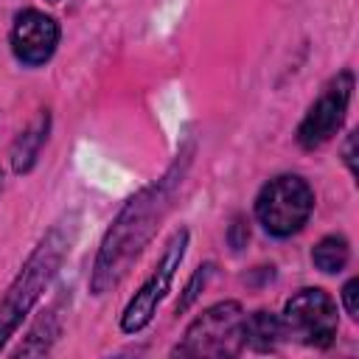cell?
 Returning a JSON list of instances; mask_svg holds the SVG:
<instances>
[{
    "instance_id": "cell-2",
    "label": "cell",
    "mask_w": 359,
    "mask_h": 359,
    "mask_svg": "<svg viewBox=\"0 0 359 359\" xmlns=\"http://www.w3.org/2000/svg\"><path fill=\"white\" fill-rule=\"evenodd\" d=\"M76 230H79V216L76 213L59 219L45 233V238L36 244V250L28 255L25 266L20 269V275L14 278V283L8 286V292L0 300V345L14 334V328L20 325V320L31 311V306L39 300V294L45 292V286L59 272L62 261L70 252V244L76 238Z\"/></svg>"
},
{
    "instance_id": "cell-9",
    "label": "cell",
    "mask_w": 359,
    "mask_h": 359,
    "mask_svg": "<svg viewBox=\"0 0 359 359\" xmlns=\"http://www.w3.org/2000/svg\"><path fill=\"white\" fill-rule=\"evenodd\" d=\"M280 337H283L280 317H275L269 311H255V314L244 317V345H250L255 351H272Z\"/></svg>"
},
{
    "instance_id": "cell-11",
    "label": "cell",
    "mask_w": 359,
    "mask_h": 359,
    "mask_svg": "<svg viewBox=\"0 0 359 359\" xmlns=\"http://www.w3.org/2000/svg\"><path fill=\"white\" fill-rule=\"evenodd\" d=\"M348 258H351V250H348V241L342 236H325L311 250V261L323 272H342Z\"/></svg>"
},
{
    "instance_id": "cell-14",
    "label": "cell",
    "mask_w": 359,
    "mask_h": 359,
    "mask_svg": "<svg viewBox=\"0 0 359 359\" xmlns=\"http://www.w3.org/2000/svg\"><path fill=\"white\" fill-rule=\"evenodd\" d=\"M356 294H359V280L353 278V280H348L345 283V289H342V303H345V311L356 320L359 317V303H356Z\"/></svg>"
},
{
    "instance_id": "cell-6",
    "label": "cell",
    "mask_w": 359,
    "mask_h": 359,
    "mask_svg": "<svg viewBox=\"0 0 359 359\" xmlns=\"http://www.w3.org/2000/svg\"><path fill=\"white\" fill-rule=\"evenodd\" d=\"M185 247H188V230H177L174 238L168 241L165 252L154 264L151 275L143 280V286L135 292V297L123 309L121 328L126 334H135V331H140V328H146L151 323L160 300L165 297V292H168V286H171V280H174V275H177V269H180V264L185 258Z\"/></svg>"
},
{
    "instance_id": "cell-8",
    "label": "cell",
    "mask_w": 359,
    "mask_h": 359,
    "mask_svg": "<svg viewBox=\"0 0 359 359\" xmlns=\"http://www.w3.org/2000/svg\"><path fill=\"white\" fill-rule=\"evenodd\" d=\"M56 45H59V25L53 17L36 8H25L17 14L14 28H11V48L20 62L42 65L53 56Z\"/></svg>"
},
{
    "instance_id": "cell-16",
    "label": "cell",
    "mask_w": 359,
    "mask_h": 359,
    "mask_svg": "<svg viewBox=\"0 0 359 359\" xmlns=\"http://www.w3.org/2000/svg\"><path fill=\"white\" fill-rule=\"evenodd\" d=\"M353 146H356V132L348 135V143H345V163L351 168V174H356V157H353Z\"/></svg>"
},
{
    "instance_id": "cell-3",
    "label": "cell",
    "mask_w": 359,
    "mask_h": 359,
    "mask_svg": "<svg viewBox=\"0 0 359 359\" xmlns=\"http://www.w3.org/2000/svg\"><path fill=\"white\" fill-rule=\"evenodd\" d=\"M244 348V311L236 300H224L202 311L185 331L174 356H236Z\"/></svg>"
},
{
    "instance_id": "cell-15",
    "label": "cell",
    "mask_w": 359,
    "mask_h": 359,
    "mask_svg": "<svg viewBox=\"0 0 359 359\" xmlns=\"http://www.w3.org/2000/svg\"><path fill=\"white\" fill-rule=\"evenodd\" d=\"M247 238H250L247 224H244L241 219H236V222H233V227H230V244H233V250H241Z\"/></svg>"
},
{
    "instance_id": "cell-7",
    "label": "cell",
    "mask_w": 359,
    "mask_h": 359,
    "mask_svg": "<svg viewBox=\"0 0 359 359\" xmlns=\"http://www.w3.org/2000/svg\"><path fill=\"white\" fill-rule=\"evenodd\" d=\"M351 93H353V73L351 70L337 73L323 87L320 98L309 107L306 118L297 126V143L303 149H320L323 143H328L337 135V129L345 121Z\"/></svg>"
},
{
    "instance_id": "cell-12",
    "label": "cell",
    "mask_w": 359,
    "mask_h": 359,
    "mask_svg": "<svg viewBox=\"0 0 359 359\" xmlns=\"http://www.w3.org/2000/svg\"><path fill=\"white\" fill-rule=\"evenodd\" d=\"M56 334H59V317H56V311H45V317L31 328L28 339L14 351V356H42V353H48Z\"/></svg>"
},
{
    "instance_id": "cell-4",
    "label": "cell",
    "mask_w": 359,
    "mask_h": 359,
    "mask_svg": "<svg viewBox=\"0 0 359 359\" xmlns=\"http://www.w3.org/2000/svg\"><path fill=\"white\" fill-rule=\"evenodd\" d=\"M311 208H314V194L309 182L297 174H280L269 180L255 199L258 222L264 224L266 233L278 238L297 233L309 222Z\"/></svg>"
},
{
    "instance_id": "cell-10",
    "label": "cell",
    "mask_w": 359,
    "mask_h": 359,
    "mask_svg": "<svg viewBox=\"0 0 359 359\" xmlns=\"http://www.w3.org/2000/svg\"><path fill=\"white\" fill-rule=\"evenodd\" d=\"M45 137H48V115H42L36 123H31L20 137H17V143H14V149H11V165H14V171H28L31 165H34V160H36V154H39V146L45 143Z\"/></svg>"
},
{
    "instance_id": "cell-5",
    "label": "cell",
    "mask_w": 359,
    "mask_h": 359,
    "mask_svg": "<svg viewBox=\"0 0 359 359\" xmlns=\"http://www.w3.org/2000/svg\"><path fill=\"white\" fill-rule=\"evenodd\" d=\"M283 337L311 348H328L337 337V306L323 289H300L283 306Z\"/></svg>"
},
{
    "instance_id": "cell-13",
    "label": "cell",
    "mask_w": 359,
    "mask_h": 359,
    "mask_svg": "<svg viewBox=\"0 0 359 359\" xmlns=\"http://www.w3.org/2000/svg\"><path fill=\"white\" fill-rule=\"evenodd\" d=\"M210 275H213V264H202V266L191 275V280H188V286L182 289V297H180V303H177V311H185V309L199 297V292L205 289V283H208Z\"/></svg>"
},
{
    "instance_id": "cell-1",
    "label": "cell",
    "mask_w": 359,
    "mask_h": 359,
    "mask_svg": "<svg viewBox=\"0 0 359 359\" xmlns=\"http://www.w3.org/2000/svg\"><path fill=\"white\" fill-rule=\"evenodd\" d=\"M191 160H194V140H188L180 149L177 160L168 165V171L160 180L140 188L121 208V213L109 224V230L98 247L95 264H93V275H90L93 294L109 292L132 269V264L137 261V255L143 252V247L151 241L160 222L171 210L174 196H177V191H180V185L191 168Z\"/></svg>"
},
{
    "instance_id": "cell-17",
    "label": "cell",
    "mask_w": 359,
    "mask_h": 359,
    "mask_svg": "<svg viewBox=\"0 0 359 359\" xmlns=\"http://www.w3.org/2000/svg\"><path fill=\"white\" fill-rule=\"evenodd\" d=\"M50 3H59V0H50Z\"/></svg>"
}]
</instances>
